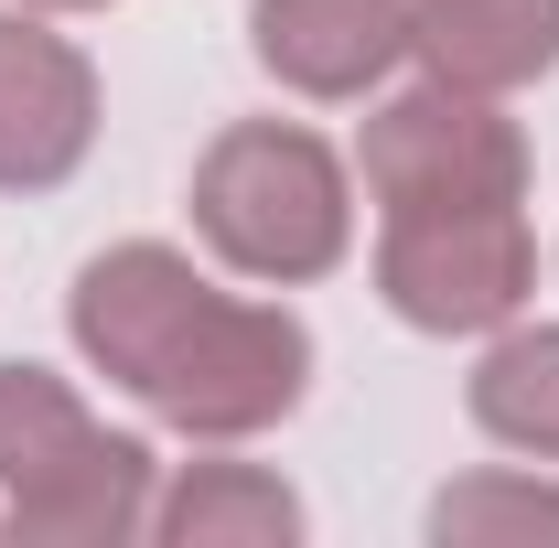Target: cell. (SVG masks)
<instances>
[{
    "label": "cell",
    "instance_id": "cell-11",
    "mask_svg": "<svg viewBox=\"0 0 559 548\" xmlns=\"http://www.w3.org/2000/svg\"><path fill=\"white\" fill-rule=\"evenodd\" d=\"M463 398H474V419H485L506 452H538V463H559V334H549V323H527V334H495Z\"/></svg>",
    "mask_w": 559,
    "mask_h": 548
},
{
    "label": "cell",
    "instance_id": "cell-2",
    "mask_svg": "<svg viewBox=\"0 0 559 548\" xmlns=\"http://www.w3.org/2000/svg\"><path fill=\"white\" fill-rule=\"evenodd\" d=\"M194 237L237 279H280V290L345 270V248H355L345 162L290 119H237L194 162Z\"/></svg>",
    "mask_w": 559,
    "mask_h": 548
},
{
    "label": "cell",
    "instance_id": "cell-4",
    "mask_svg": "<svg viewBox=\"0 0 559 548\" xmlns=\"http://www.w3.org/2000/svg\"><path fill=\"white\" fill-rule=\"evenodd\" d=\"M301 388H312V334L280 301L215 290L205 312H194V334L162 355V377L140 388V409L173 419L183 441H248V430H270V419L301 409Z\"/></svg>",
    "mask_w": 559,
    "mask_h": 548
},
{
    "label": "cell",
    "instance_id": "cell-7",
    "mask_svg": "<svg viewBox=\"0 0 559 548\" xmlns=\"http://www.w3.org/2000/svg\"><path fill=\"white\" fill-rule=\"evenodd\" d=\"M97 151V65L33 11H0V194H55Z\"/></svg>",
    "mask_w": 559,
    "mask_h": 548
},
{
    "label": "cell",
    "instance_id": "cell-6",
    "mask_svg": "<svg viewBox=\"0 0 559 548\" xmlns=\"http://www.w3.org/2000/svg\"><path fill=\"white\" fill-rule=\"evenodd\" d=\"M215 301V279L183 259V248H162V237H130V248H108V259H86L75 270V301H66V323H75V355L108 377V388H151L162 377V355L194 334V312Z\"/></svg>",
    "mask_w": 559,
    "mask_h": 548
},
{
    "label": "cell",
    "instance_id": "cell-1",
    "mask_svg": "<svg viewBox=\"0 0 559 548\" xmlns=\"http://www.w3.org/2000/svg\"><path fill=\"white\" fill-rule=\"evenodd\" d=\"M0 527L44 548H119L151 527V441L97 430L55 366H0Z\"/></svg>",
    "mask_w": 559,
    "mask_h": 548
},
{
    "label": "cell",
    "instance_id": "cell-3",
    "mask_svg": "<svg viewBox=\"0 0 559 548\" xmlns=\"http://www.w3.org/2000/svg\"><path fill=\"white\" fill-rule=\"evenodd\" d=\"M377 290L419 334H506L538 290V237L516 205H430L388 215L377 237Z\"/></svg>",
    "mask_w": 559,
    "mask_h": 548
},
{
    "label": "cell",
    "instance_id": "cell-9",
    "mask_svg": "<svg viewBox=\"0 0 559 548\" xmlns=\"http://www.w3.org/2000/svg\"><path fill=\"white\" fill-rule=\"evenodd\" d=\"M409 55L474 97L538 86L559 65V0H409Z\"/></svg>",
    "mask_w": 559,
    "mask_h": 548
},
{
    "label": "cell",
    "instance_id": "cell-8",
    "mask_svg": "<svg viewBox=\"0 0 559 548\" xmlns=\"http://www.w3.org/2000/svg\"><path fill=\"white\" fill-rule=\"evenodd\" d=\"M248 44L290 97H366L409 55V0H259Z\"/></svg>",
    "mask_w": 559,
    "mask_h": 548
},
{
    "label": "cell",
    "instance_id": "cell-13",
    "mask_svg": "<svg viewBox=\"0 0 559 548\" xmlns=\"http://www.w3.org/2000/svg\"><path fill=\"white\" fill-rule=\"evenodd\" d=\"M22 11H108V0H22Z\"/></svg>",
    "mask_w": 559,
    "mask_h": 548
},
{
    "label": "cell",
    "instance_id": "cell-5",
    "mask_svg": "<svg viewBox=\"0 0 559 548\" xmlns=\"http://www.w3.org/2000/svg\"><path fill=\"white\" fill-rule=\"evenodd\" d=\"M366 194L388 215H430V205H516L527 194V140L516 119L474 97V86H452V75H430V86H399L377 119H366Z\"/></svg>",
    "mask_w": 559,
    "mask_h": 548
},
{
    "label": "cell",
    "instance_id": "cell-12",
    "mask_svg": "<svg viewBox=\"0 0 559 548\" xmlns=\"http://www.w3.org/2000/svg\"><path fill=\"white\" fill-rule=\"evenodd\" d=\"M430 538L441 548H485V538H559V484L527 474H463L430 495Z\"/></svg>",
    "mask_w": 559,
    "mask_h": 548
},
{
    "label": "cell",
    "instance_id": "cell-10",
    "mask_svg": "<svg viewBox=\"0 0 559 548\" xmlns=\"http://www.w3.org/2000/svg\"><path fill=\"white\" fill-rule=\"evenodd\" d=\"M151 538L173 548H290L301 538V495L259 463H194L173 495H151Z\"/></svg>",
    "mask_w": 559,
    "mask_h": 548
}]
</instances>
